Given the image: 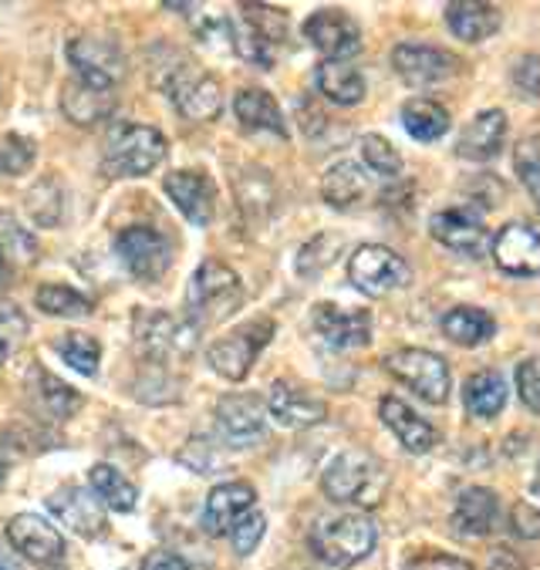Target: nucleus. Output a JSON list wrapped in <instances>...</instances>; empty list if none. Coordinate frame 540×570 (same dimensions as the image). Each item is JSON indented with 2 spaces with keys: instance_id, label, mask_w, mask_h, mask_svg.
Returning a JSON list of instances; mask_svg holds the SVG:
<instances>
[{
  "instance_id": "obj_15",
  "label": "nucleus",
  "mask_w": 540,
  "mask_h": 570,
  "mask_svg": "<svg viewBox=\"0 0 540 570\" xmlns=\"http://www.w3.org/2000/svg\"><path fill=\"white\" fill-rule=\"evenodd\" d=\"M490 254L510 277H540V234L527 223H507L490 240Z\"/></svg>"
},
{
  "instance_id": "obj_12",
  "label": "nucleus",
  "mask_w": 540,
  "mask_h": 570,
  "mask_svg": "<svg viewBox=\"0 0 540 570\" xmlns=\"http://www.w3.org/2000/svg\"><path fill=\"white\" fill-rule=\"evenodd\" d=\"M216 429L230 449H251L267 432V405L261 402V395L230 392L216 402Z\"/></svg>"
},
{
  "instance_id": "obj_27",
  "label": "nucleus",
  "mask_w": 540,
  "mask_h": 570,
  "mask_svg": "<svg viewBox=\"0 0 540 570\" xmlns=\"http://www.w3.org/2000/svg\"><path fill=\"white\" fill-rule=\"evenodd\" d=\"M369 189H372L369 186V176L352 159L335 163L328 173H324V179H321V196H324V203L335 206V209H355V206H362L365 196H369Z\"/></svg>"
},
{
  "instance_id": "obj_34",
  "label": "nucleus",
  "mask_w": 540,
  "mask_h": 570,
  "mask_svg": "<svg viewBox=\"0 0 540 570\" xmlns=\"http://www.w3.org/2000/svg\"><path fill=\"white\" fill-rule=\"evenodd\" d=\"M443 334L463 348H477V345H487V341L497 334V321H493V314L463 304L443 317Z\"/></svg>"
},
{
  "instance_id": "obj_41",
  "label": "nucleus",
  "mask_w": 540,
  "mask_h": 570,
  "mask_svg": "<svg viewBox=\"0 0 540 570\" xmlns=\"http://www.w3.org/2000/svg\"><path fill=\"white\" fill-rule=\"evenodd\" d=\"M61 186L55 176L41 179L31 193H28V213L35 216V223L41 226H55L61 219Z\"/></svg>"
},
{
  "instance_id": "obj_24",
  "label": "nucleus",
  "mask_w": 540,
  "mask_h": 570,
  "mask_svg": "<svg viewBox=\"0 0 540 570\" xmlns=\"http://www.w3.org/2000/svg\"><path fill=\"white\" fill-rule=\"evenodd\" d=\"M446 24L460 41L477 45L500 31L503 14H500V8L480 4V0H453V4H446Z\"/></svg>"
},
{
  "instance_id": "obj_30",
  "label": "nucleus",
  "mask_w": 540,
  "mask_h": 570,
  "mask_svg": "<svg viewBox=\"0 0 540 570\" xmlns=\"http://www.w3.org/2000/svg\"><path fill=\"white\" fill-rule=\"evenodd\" d=\"M317 91L335 105H359L365 98V75L348 61H321L314 71Z\"/></svg>"
},
{
  "instance_id": "obj_39",
  "label": "nucleus",
  "mask_w": 540,
  "mask_h": 570,
  "mask_svg": "<svg viewBox=\"0 0 540 570\" xmlns=\"http://www.w3.org/2000/svg\"><path fill=\"white\" fill-rule=\"evenodd\" d=\"M179 463L189 466L193 473L199 476H213V473H220L224 470V452L216 449L213 439H203V435H193L183 449H179Z\"/></svg>"
},
{
  "instance_id": "obj_53",
  "label": "nucleus",
  "mask_w": 540,
  "mask_h": 570,
  "mask_svg": "<svg viewBox=\"0 0 540 570\" xmlns=\"http://www.w3.org/2000/svg\"><path fill=\"white\" fill-rule=\"evenodd\" d=\"M0 570H11V567H8V563H4V560H0Z\"/></svg>"
},
{
  "instance_id": "obj_20",
  "label": "nucleus",
  "mask_w": 540,
  "mask_h": 570,
  "mask_svg": "<svg viewBox=\"0 0 540 570\" xmlns=\"http://www.w3.org/2000/svg\"><path fill=\"white\" fill-rule=\"evenodd\" d=\"M254 500H257V493L244 480H230V483L213 487L209 497H206V507H203V530L209 537H227L230 527L247 510H254Z\"/></svg>"
},
{
  "instance_id": "obj_46",
  "label": "nucleus",
  "mask_w": 540,
  "mask_h": 570,
  "mask_svg": "<svg viewBox=\"0 0 540 570\" xmlns=\"http://www.w3.org/2000/svg\"><path fill=\"white\" fill-rule=\"evenodd\" d=\"M517 395L530 412H540V358H523L517 365Z\"/></svg>"
},
{
  "instance_id": "obj_3",
  "label": "nucleus",
  "mask_w": 540,
  "mask_h": 570,
  "mask_svg": "<svg viewBox=\"0 0 540 570\" xmlns=\"http://www.w3.org/2000/svg\"><path fill=\"white\" fill-rule=\"evenodd\" d=\"M375 543H379V530L365 513H342V517L317 520L311 530V550L328 567H355L375 550Z\"/></svg>"
},
{
  "instance_id": "obj_25",
  "label": "nucleus",
  "mask_w": 540,
  "mask_h": 570,
  "mask_svg": "<svg viewBox=\"0 0 540 570\" xmlns=\"http://www.w3.org/2000/svg\"><path fill=\"white\" fill-rule=\"evenodd\" d=\"M507 136V116L500 108H487L463 129L460 142H456V156L473 159V163H487L500 153Z\"/></svg>"
},
{
  "instance_id": "obj_17",
  "label": "nucleus",
  "mask_w": 540,
  "mask_h": 570,
  "mask_svg": "<svg viewBox=\"0 0 540 570\" xmlns=\"http://www.w3.org/2000/svg\"><path fill=\"white\" fill-rule=\"evenodd\" d=\"M429 234L436 237L443 247H450L456 254H467V257H483L490 250V230L467 209L436 213L429 219Z\"/></svg>"
},
{
  "instance_id": "obj_47",
  "label": "nucleus",
  "mask_w": 540,
  "mask_h": 570,
  "mask_svg": "<svg viewBox=\"0 0 540 570\" xmlns=\"http://www.w3.org/2000/svg\"><path fill=\"white\" fill-rule=\"evenodd\" d=\"M402 570H473V563L450 557V553H422V557L409 560Z\"/></svg>"
},
{
  "instance_id": "obj_32",
  "label": "nucleus",
  "mask_w": 540,
  "mask_h": 570,
  "mask_svg": "<svg viewBox=\"0 0 540 570\" xmlns=\"http://www.w3.org/2000/svg\"><path fill=\"white\" fill-rule=\"evenodd\" d=\"M88 483H91V493L98 497V503L108 507V510H116V513H132L136 503H139V490L132 487V480H126V473H119L116 466H108V463L91 466Z\"/></svg>"
},
{
  "instance_id": "obj_29",
  "label": "nucleus",
  "mask_w": 540,
  "mask_h": 570,
  "mask_svg": "<svg viewBox=\"0 0 540 570\" xmlns=\"http://www.w3.org/2000/svg\"><path fill=\"white\" fill-rule=\"evenodd\" d=\"M61 111L75 126H95L116 111V91H101V88H88L81 81H68V88L61 91Z\"/></svg>"
},
{
  "instance_id": "obj_4",
  "label": "nucleus",
  "mask_w": 540,
  "mask_h": 570,
  "mask_svg": "<svg viewBox=\"0 0 540 570\" xmlns=\"http://www.w3.org/2000/svg\"><path fill=\"white\" fill-rule=\"evenodd\" d=\"M169 153V142L153 126H116L105 142V166L112 176H149Z\"/></svg>"
},
{
  "instance_id": "obj_22",
  "label": "nucleus",
  "mask_w": 540,
  "mask_h": 570,
  "mask_svg": "<svg viewBox=\"0 0 540 570\" xmlns=\"http://www.w3.org/2000/svg\"><path fill=\"white\" fill-rule=\"evenodd\" d=\"M48 510L68 523L78 537H98L105 530V507L85 487H61L48 497Z\"/></svg>"
},
{
  "instance_id": "obj_21",
  "label": "nucleus",
  "mask_w": 540,
  "mask_h": 570,
  "mask_svg": "<svg viewBox=\"0 0 540 570\" xmlns=\"http://www.w3.org/2000/svg\"><path fill=\"white\" fill-rule=\"evenodd\" d=\"M8 540L21 557L35 563H55L65 553V537L38 513H18L8 523Z\"/></svg>"
},
{
  "instance_id": "obj_45",
  "label": "nucleus",
  "mask_w": 540,
  "mask_h": 570,
  "mask_svg": "<svg viewBox=\"0 0 540 570\" xmlns=\"http://www.w3.org/2000/svg\"><path fill=\"white\" fill-rule=\"evenodd\" d=\"M513 166H517V176H520L523 189L540 206V146L533 139L520 142L517 153H513Z\"/></svg>"
},
{
  "instance_id": "obj_35",
  "label": "nucleus",
  "mask_w": 540,
  "mask_h": 570,
  "mask_svg": "<svg viewBox=\"0 0 540 570\" xmlns=\"http://www.w3.org/2000/svg\"><path fill=\"white\" fill-rule=\"evenodd\" d=\"M31 392L38 399V405L51 415V419H71L81 409V395L75 389H68L61 379H55L45 368L31 372Z\"/></svg>"
},
{
  "instance_id": "obj_42",
  "label": "nucleus",
  "mask_w": 540,
  "mask_h": 570,
  "mask_svg": "<svg viewBox=\"0 0 540 570\" xmlns=\"http://www.w3.org/2000/svg\"><path fill=\"white\" fill-rule=\"evenodd\" d=\"M35 142L28 136H18V132H8L0 136V176H21L35 166Z\"/></svg>"
},
{
  "instance_id": "obj_2",
  "label": "nucleus",
  "mask_w": 540,
  "mask_h": 570,
  "mask_svg": "<svg viewBox=\"0 0 540 570\" xmlns=\"http://www.w3.org/2000/svg\"><path fill=\"white\" fill-rule=\"evenodd\" d=\"M389 487L385 466L369 452L348 449L328 463L321 476V490L332 503H352V507H375L382 503Z\"/></svg>"
},
{
  "instance_id": "obj_6",
  "label": "nucleus",
  "mask_w": 540,
  "mask_h": 570,
  "mask_svg": "<svg viewBox=\"0 0 540 570\" xmlns=\"http://www.w3.org/2000/svg\"><path fill=\"white\" fill-rule=\"evenodd\" d=\"M385 368L405 385L412 389L422 402L429 405H443L450 399L453 379H450V365L436 355V352H425V348H402L395 355L385 358Z\"/></svg>"
},
{
  "instance_id": "obj_26",
  "label": "nucleus",
  "mask_w": 540,
  "mask_h": 570,
  "mask_svg": "<svg viewBox=\"0 0 540 570\" xmlns=\"http://www.w3.org/2000/svg\"><path fill=\"white\" fill-rule=\"evenodd\" d=\"M500 520V500L493 490L487 487H470L456 497V507H453V527L467 537H487L493 533Z\"/></svg>"
},
{
  "instance_id": "obj_52",
  "label": "nucleus",
  "mask_w": 540,
  "mask_h": 570,
  "mask_svg": "<svg viewBox=\"0 0 540 570\" xmlns=\"http://www.w3.org/2000/svg\"><path fill=\"white\" fill-rule=\"evenodd\" d=\"M533 493L540 497V463H537V473H533Z\"/></svg>"
},
{
  "instance_id": "obj_49",
  "label": "nucleus",
  "mask_w": 540,
  "mask_h": 570,
  "mask_svg": "<svg viewBox=\"0 0 540 570\" xmlns=\"http://www.w3.org/2000/svg\"><path fill=\"white\" fill-rule=\"evenodd\" d=\"M143 570H189V563L179 553H173V550H153L143 560Z\"/></svg>"
},
{
  "instance_id": "obj_43",
  "label": "nucleus",
  "mask_w": 540,
  "mask_h": 570,
  "mask_svg": "<svg viewBox=\"0 0 540 570\" xmlns=\"http://www.w3.org/2000/svg\"><path fill=\"white\" fill-rule=\"evenodd\" d=\"M362 159H365V166H369L372 173H379V176H399V173H402V156H399V149H395L389 139H382V136H365V139H362Z\"/></svg>"
},
{
  "instance_id": "obj_38",
  "label": "nucleus",
  "mask_w": 540,
  "mask_h": 570,
  "mask_svg": "<svg viewBox=\"0 0 540 570\" xmlns=\"http://www.w3.org/2000/svg\"><path fill=\"white\" fill-rule=\"evenodd\" d=\"M31 324L28 314L14 304V301H0V365H4L28 337Z\"/></svg>"
},
{
  "instance_id": "obj_8",
  "label": "nucleus",
  "mask_w": 540,
  "mask_h": 570,
  "mask_svg": "<svg viewBox=\"0 0 540 570\" xmlns=\"http://www.w3.org/2000/svg\"><path fill=\"white\" fill-rule=\"evenodd\" d=\"M68 61L78 75L81 85L116 91V85L126 78V58L116 41L95 38V35H78L68 41Z\"/></svg>"
},
{
  "instance_id": "obj_31",
  "label": "nucleus",
  "mask_w": 540,
  "mask_h": 570,
  "mask_svg": "<svg viewBox=\"0 0 540 570\" xmlns=\"http://www.w3.org/2000/svg\"><path fill=\"white\" fill-rule=\"evenodd\" d=\"M402 129L415 142H436L450 132V111L432 98H412L402 105Z\"/></svg>"
},
{
  "instance_id": "obj_51",
  "label": "nucleus",
  "mask_w": 540,
  "mask_h": 570,
  "mask_svg": "<svg viewBox=\"0 0 540 570\" xmlns=\"http://www.w3.org/2000/svg\"><path fill=\"white\" fill-rule=\"evenodd\" d=\"M8 284H11V267L4 261V250H0V291H4Z\"/></svg>"
},
{
  "instance_id": "obj_14",
  "label": "nucleus",
  "mask_w": 540,
  "mask_h": 570,
  "mask_svg": "<svg viewBox=\"0 0 540 570\" xmlns=\"http://www.w3.org/2000/svg\"><path fill=\"white\" fill-rule=\"evenodd\" d=\"M311 324L338 352L365 348L372 341V314L369 311H345L332 301H324V304H314Z\"/></svg>"
},
{
  "instance_id": "obj_23",
  "label": "nucleus",
  "mask_w": 540,
  "mask_h": 570,
  "mask_svg": "<svg viewBox=\"0 0 540 570\" xmlns=\"http://www.w3.org/2000/svg\"><path fill=\"white\" fill-rule=\"evenodd\" d=\"M379 415L389 425V432L402 442L405 452L422 455V452H432V449L440 445V432L432 429L419 412H412L402 399H395V395H385L379 402Z\"/></svg>"
},
{
  "instance_id": "obj_37",
  "label": "nucleus",
  "mask_w": 540,
  "mask_h": 570,
  "mask_svg": "<svg viewBox=\"0 0 540 570\" xmlns=\"http://www.w3.org/2000/svg\"><path fill=\"white\" fill-rule=\"evenodd\" d=\"M35 304H38L45 314H51V317H68V321H71V317H88V314H91V301H88L85 294L65 287V284H45V287H38Z\"/></svg>"
},
{
  "instance_id": "obj_48",
  "label": "nucleus",
  "mask_w": 540,
  "mask_h": 570,
  "mask_svg": "<svg viewBox=\"0 0 540 570\" xmlns=\"http://www.w3.org/2000/svg\"><path fill=\"white\" fill-rule=\"evenodd\" d=\"M513 81L523 88V95H530V98H540V61H537V58H527V61L517 68Z\"/></svg>"
},
{
  "instance_id": "obj_50",
  "label": "nucleus",
  "mask_w": 540,
  "mask_h": 570,
  "mask_svg": "<svg viewBox=\"0 0 540 570\" xmlns=\"http://www.w3.org/2000/svg\"><path fill=\"white\" fill-rule=\"evenodd\" d=\"M513 530L520 537H540V513L530 507H517L513 510Z\"/></svg>"
},
{
  "instance_id": "obj_16",
  "label": "nucleus",
  "mask_w": 540,
  "mask_h": 570,
  "mask_svg": "<svg viewBox=\"0 0 540 570\" xmlns=\"http://www.w3.org/2000/svg\"><path fill=\"white\" fill-rule=\"evenodd\" d=\"M392 68L402 81L415 85V88H429V85H443L446 78L456 75L460 61L443 51V48H429V45H399L392 51Z\"/></svg>"
},
{
  "instance_id": "obj_28",
  "label": "nucleus",
  "mask_w": 540,
  "mask_h": 570,
  "mask_svg": "<svg viewBox=\"0 0 540 570\" xmlns=\"http://www.w3.org/2000/svg\"><path fill=\"white\" fill-rule=\"evenodd\" d=\"M234 111L244 129L251 132H274V136H287V122H284V111L281 105L274 101L271 91L264 88H244L237 98H234Z\"/></svg>"
},
{
  "instance_id": "obj_1",
  "label": "nucleus",
  "mask_w": 540,
  "mask_h": 570,
  "mask_svg": "<svg viewBox=\"0 0 540 570\" xmlns=\"http://www.w3.org/2000/svg\"><path fill=\"white\" fill-rule=\"evenodd\" d=\"M244 304V284L240 277L220 264V261H206L196 267V274L189 277V291H186V321L199 331V327H213L230 321Z\"/></svg>"
},
{
  "instance_id": "obj_36",
  "label": "nucleus",
  "mask_w": 540,
  "mask_h": 570,
  "mask_svg": "<svg viewBox=\"0 0 540 570\" xmlns=\"http://www.w3.org/2000/svg\"><path fill=\"white\" fill-rule=\"evenodd\" d=\"M55 352L65 358V365H71L78 375H85V379H91V375H98V365H101V345L91 337V334H85V331H71V334H65V337H58L55 341Z\"/></svg>"
},
{
  "instance_id": "obj_40",
  "label": "nucleus",
  "mask_w": 540,
  "mask_h": 570,
  "mask_svg": "<svg viewBox=\"0 0 540 570\" xmlns=\"http://www.w3.org/2000/svg\"><path fill=\"white\" fill-rule=\"evenodd\" d=\"M342 250V237L321 234L311 244H304V250L297 254V274L301 277H317L321 271H328L335 264V254Z\"/></svg>"
},
{
  "instance_id": "obj_7",
  "label": "nucleus",
  "mask_w": 540,
  "mask_h": 570,
  "mask_svg": "<svg viewBox=\"0 0 540 570\" xmlns=\"http://www.w3.org/2000/svg\"><path fill=\"white\" fill-rule=\"evenodd\" d=\"M136 341L156 365H163L169 358H186L196 348V327L169 311H139Z\"/></svg>"
},
{
  "instance_id": "obj_9",
  "label": "nucleus",
  "mask_w": 540,
  "mask_h": 570,
  "mask_svg": "<svg viewBox=\"0 0 540 570\" xmlns=\"http://www.w3.org/2000/svg\"><path fill=\"white\" fill-rule=\"evenodd\" d=\"M409 277H412L409 264L382 244H362L348 261V281L369 297H385L405 287Z\"/></svg>"
},
{
  "instance_id": "obj_5",
  "label": "nucleus",
  "mask_w": 540,
  "mask_h": 570,
  "mask_svg": "<svg viewBox=\"0 0 540 570\" xmlns=\"http://www.w3.org/2000/svg\"><path fill=\"white\" fill-rule=\"evenodd\" d=\"M274 337V321L271 317H254L240 327H234L227 337L213 341L206 348V362L209 368L227 379V382H244L257 362V355L271 345Z\"/></svg>"
},
{
  "instance_id": "obj_33",
  "label": "nucleus",
  "mask_w": 540,
  "mask_h": 570,
  "mask_svg": "<svg viewBox=\"0 0 540 570\" xmlns=\"http://www.w3.org/2000/svg\"><path fill=\"white\" fill-rule=\"evenodd\" d=\"M463 405L473 419H493L507 405V382L500 372L487 368L467 379L463 385Z\"/></svg>"
},
{
  "instance_id": "obj_19",
  "label": "nucleus",
  "mask_w": 540,
  "mask_h": 570,
  "mask_svg": "<svg viewBox=\"0 0 540 570\" xmlns=\"http://www.w3.org/2000/svg\"><path fill=\"white\" fill-rule=\"evenodd\" d=\"M267 415H274L284 429H311V425H321L324 419H328V405H324L321 399H314L307 389L281 379L271 385Z\"/></svg>"
},
{
  "instance_id": "obj_18",
  "label": "nucleus",
  "mask_w": 540,
  "mask_h": 570,
  "mask_svg": "<svg viewBox=\"0 0 540 570\" xmlns=\"http://www.w3.org/2000/svg\"><path fill=\"white\" fill-rule=\"evenodd\" d=\"M163 189L173 199V206L193 226H209L213 209H216V189H213V179L209 176L193 173V169H179V173H169L166 176Z\"/></svg>"
},
{
  "instance_id": "obj_44",
  "label": "nucleus",
  "mask_w": 540,
  "mask_h": 570,
  "mask_svg": "<svg viewBox=\"0 0 540 570\" xmlns=\"http://www.w3.org/2000/svg\"><path fill=\"white\" fill-rule=\"evenodd\" d=\"M264 533H267V517L261 513V510H247L234 527H230V543H234V550L240 553V557H251L257 547H261V540H264Z\"/></svg>"
},
{
  "instance_id": "obj_11",
  "label": "nucleus",
  "mask_w": 540,
  "mask_h": 570,
  "mask_svg": "<svg viewBox=\"0 0 540 570\" xmlns=\"http://www.w3.org/2000/svg\"><path fill=\"white\" fill-rule=\"evenodd\" d=\"M166 91H169L173 105L193 122H209L224 111L220 81L206 71H196L193 65H176L169 81H166Z\"/></svg>"
},
{
  "instance_id": "obj_13",
  "label": "nucleus",
  "mask_w": 540,
  "mask_h": 570,
  "mask_svg": "<svg viewBox=\"0 0 540 570\" xmlns=\"http://www.w3.org/2000/svg\"><path fill=\"white\" fill-rule=\"evenodd\" d=\"M304 38L328 61H348L352 55L362 51V28L338 8L314 11L304 21Z\"/></svg>"
},
{
  "instance_id": "obj_10",
  "label": "nucleus",
  "mask_w": 540,
  "mask_h": 570,
  "mask_svg": "<svg viewBox=\"0 0 540 570\" xmlns=\"http://www.w3.org/2000/svg\"><path fill=\"white\" fill-rule=\"evenodd\" d=\"M116 254L136 281H159L173 264V244L156 226H129L116 237Z\"/></svg>"
}]
</instances>
